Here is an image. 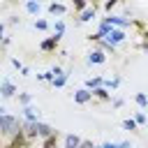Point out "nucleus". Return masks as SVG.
<instances>
[{
	"label": "nucleus",
	"mask_w": 148,
	"mask_h": 148,
	"mask_svg": "<svg viewBox=\"0 0 148 148\" xmlns=\"http://www.w3.org/2000/svg\"><path fill=\"white\" fill-rule=\"evenodd\" d=\"M21 132V120L16 118V116H9V113H5V116H0V134L2 136H16Z\"/></svg>",
	"instance_id": "nucleus-1"
},
{
	"label": "nucleus",
	"mask_w": 148,
	"mask_h": 148,
	"mask_svg": "<svg viewBox=\"0 0 148 148\" xmlns=\"http://www.w3.org/2000/svg\"><path fill=\"white\" fill-rule=\"evenodd\" d=\"M35 132H37V139H49V136H53V134H58V130H53L49 123H35Z\"/></svg>",
	"instance_id": "nucleus-2"
},
{
	"label": "nucleus",
	"mask_w": 148,
	"mask_h": 148,
	"mask_svg": "<svg viewBox=\"0 0 148 148\" xmlns=\"http://www.w3.org/2000/svg\"><path fill=\"white\" fill-rule=\"evenodd\" d=\"M102 21H104L106 25H111V28H120V30H123V28H127V25H132V21H130V18L113 16V14H109V16H106V18H102Z\"/></svg>",
	"instance_id": "nucleus-3"
},
{
	"label": "nucleus",
	"mask_w": 148,
	"mask_h": 148,
	"mask_svg": "<svg viewBox=\"0 0 148 148\" xmlns=\"http://www.w3.org/2000/svg\"><path fill=\"white\" fill-rule=\"evenodd\" d=\"M0 95H2L5 99H9V97L16 95V86H14L12 79H2V81H0Z\"/></svg>",
	"instance_id": "nucleus-4"
},
{
	"label": "nucleus",
	"mask_w": 148,
	"mask_h": 148,
	"mask_svg": "<svg viewBox=\"0 0 148 148\" xmlns=\"http://www.w3.org/2000/svg\"><path fill=\"white\" fill-rule=\"evenodd\" d=\"M106 62V53L102 49H95L88 53V65H104Z\"/></svg>",
	"instance_id": "nucleus-5"
},
{
	"label": "nucleus",
	"mask_w": 148,
	"mask_h": 148,
	"mask_svg": "<svg viewBox=\"0 0 148 148\" xmlns=\"http://www.w3.org/2000/svg\"><path fill=\"white\" fill-rule=\"evenodd\" d=\"M90 99H92V92H90V90H86V88L74 90V102H76V104H88Z\"/></svg>",
	"instance_id": "nucleus-6"
},
{
	"label": "nucleus",
	"mask_w": 148,
	"mask_h": 148,
	"mask_svg": "<svg viewBox=\"0 0 148 148\" xmlns=\"http://www.w3.org/2000/svg\"><path fill=\"white\" fill-rule=\"evenodd\" d=\"M23 118L28 123H39V109H35L32 104L30 106H23Z\"/></svg>",
	"instance_id": "nucleus-7"
},
{
	"label": "nucleus",
	"mask_w": 148,
	"mask_h": 148,
	"mask_svg": "<svg viewBox=\"0 0 148 148\" xmlns=\"http://www.w3.org/2000/svg\"><path fill=\"white\" fill-rule=\"evenodd\" d=\"M58 42H60L58 37H46V39H44V42L39 44V49H42L44 53H49V51H53V49L58 46Z\"/></svg>",
	"instance_id": "nucleus-8"
},
{
	"label": "nucleus",
	"mask_w": 148,
	"mask_h": 148,
	"mask_svg": "<svg viewBox=\"0 0 148 148\" xmlns=\"http://www.w3.org/2000/svg\"><path fill=\"white\" fill-rule=\"evenodd\" d=\"M102 83H104V76H92V79H86V86H83V88L92 92V90H97Z\"/></svg>",
	"instance_id": "nucleus-9"
},
{
	"label": "nucleus",
	"mask_w": 148,
	"mask_h": 148,
	"mask_svg": "<svg viewBox=\"0 0 148 148\" xmlns=\"http://www.w3.org/2000/svg\"><path fill=\"white\" fill-rule=\"evenodd\" d=\"M83 141H81V136H76V134H67L65 136V148H79Z\"/></svg>",
	"instance_id": "nucleus-10"
},
{
	"label": "nucleus",
	"mask_w": 148,
	"mask_h": 148,
	"mask_svg": "<svg viewBox=\"0 0 148 148\" xmlns=\"http://www.w3.org/2000/svg\"><path fill=\"white\" fill-rule=\"evenodd\" d=\"M46 9H49V14H56V16H62V14L67 12V7H65V5H60V2H51Z\"/></svg>",
	"instance_id": "nucleus-11"
},
{
	"label": "nucleus",
	"mask_w": 148,
	"mask_h": 148,
	"mask_svg": "<svg viewBox=\"0 0 148 148\" xmlns=\"http://www.w3.org/2000/svg\"><path fill=\"white\" fill-rule=\"evenodd\" d=\"M92 18H95V7H88L86 12H81V14H79V18H76V21H79V23H88V21H92Z\"/></svg>",
	"instance_id": "nucleus-12"
},
{
	"label": "nucleus",
	"mask_w": 148,
	"mask_h": 148,
	"mask_svg": "<svg viewBox=\"0 0 148 148\" xmlns=\"http://www.w3.org/2000/svg\"><path fill=\"white\" fill-rule=\"evenodd\" d=\"M62 35H65V21H62V18H58V21L53 23V37L62 39Z\"/></svg>",
	"instance_id": "nucleus-13"
},
{
	"label": "nucleus",
	"mask_w": 148,
	"mask_h": 148,
	"mask_svg": "<svg viewBox=\"0 0 148 148\" xmlns=\"http://www.w3.org/2000/svg\"><path fill=\"white\" fill-rule=\"evenodd\" d=\"M134 102H136V106L143 111V109H148V95L146 92H136L134 95Z\"/></svg>",
	"instance_id": "nucleus-14"
},
{
	"label": "nucleus",
	"mask_w": 148,
	"mask_h": 148,
	"mask_svg": "<svg viewBox=\"0 0 148 148\" xmlns=\"http://www.w3.org/2000/svg\"><path fill=\"white\" fill-rule=\"evenodd\" d=\"M42 9H44V5H42V2H32V0H30V2H25V12H30V14H35V16H37Z\"/></svg>",
	"instance_id": "nucleus-15"
},
{
	"label": "nucleus",
	"mask_w": 148,
	"mask_h": 148,
	"mask_svg": "<svg viewBox=\"0 0 148 148\" xmlns=\"http://www.w3.org/2000/svg\"><path fill=\"white\" fill-rule=\"evenodd\" d=\"M120 81H123L120 76H113V79H104V83H102V86H104L106 90H116V88L120 86Z\"/></svg>",
	"instance_id": "nucleus-16"
},
{
	"label": "nucleus",
	"mask_w": 148,
	"mask_h": 148,
	"mask_svg": "<svg viewBox=\"0 0 148 148\" xmlns=\"http://www.w3.org/2000/svg\"><path fill=\"white\" fill-rule=\"evenodd\" d=\"M99 148H132V143H130V141H118V143H116V141H106V143H102Z\"/></svg>",
	"instance_id": "nucleus-17"
},
{
	"label": "nucleus",
	"mask_w": 148,
	"mask_h": 148,
	"mask_svg": "<svg viewBox=\"0 0 148 148\" xmlns=\"http://www.w3.org/2000/svg\"><path fill=\"white\" fill-rule=\"evenodd\" d=\"M92 97H97V99H111V92L104 86H99L97 90H92Z\"/></svg>",
	"instance_id": "nucleus-18"
},
{
	"label": "nucleus",
	"mask_w": 148,
	"mask_h": 148,
	"mask_svg": "<svg viewBox=\"0 0 148 148\" xmlns=\"http://www.w3.org/2000/svg\"><path fill=\"white\" fill-rule=\"evenodd\" d=\"M134 123H136L139 127H143V125H148V116H146L143 111H136V113H134Z\"/></svg>",
	"instance_id": "nucleus-19"
},
{
	"label": "nucleus",
	"mask_w": 148,
	"mask_h": 148,
	"mask_svg": "<svg viewBox=\"0 0 148 148\" xmlns=\"http://www.w3.org/2000/svg\"><path fill=\"white\" fill-rule=\"evenodd\" d=\"M67 76H69V74L65 72L62 76H58V79H53V81H51V86H53V88H62V86L67 83Z\"/></svg>",
	"instance_id": "nucleus-20"
},
{
	"label": "nucleus",
	"mask_w": 148,
	"mask_h": 148,
	"mask_svg": "<svg viewBox=\"0 0 148 148\" xmlns=\"http://www.w3.org/2000/svg\"><path fill=\"white\" fill-rule=\"evenodd\" d=\"M30 102H32V95L30 92H21L18 95V104L21 106H30Z\"/></svg>",
	"instance_id": "nucleus-21"
},
{
	"label": "nucleus",
	"mask_w": 148,
	"mask_h": 148,
	"mask_svg": "<svg viewBox=\"0 0 148 148\" xmlns=\"http://www.w3.org/2000/svg\"><path fill=\"white\" fill-rule=\"evenodd\" d=\"M136 123H134V118H125L123 120V130H130V132H136Z\"/></svg>",
	"instance_id": "nucleus-22"
},
{
	"label": "nucleus",
	"mask_w": 148,
	"mask_h": 148,
	"mask_svg": "<svg viewBox=\"0 0 148 148\" xmlns=\"http://www.w3.org/2000/svg\"><path fill=\"white\" fill-rule=\"evenodd\" d=\"M35 28H37V30H49V21H44V18H35Z\"/></svg>",
	"instance_id": "nucleus-23"
},
{
	"label": "nucleus",
	"mask_w": 148,
	"mask_h": 148,
	"mask_svg": "<svg viewBox=\"0 0 148 148\" xmlns=\"http://www.w3.org/2000/svg\"><path fill=\"white\" fill-rule=\"evenodd\" d=\"M88 7H90V5H88V2H83V0H76V2H74V9H76V12H86Z\"/></svg>",
	"instance_id": "nucleus-24"
},
{
	"label": "nucleus",
	"mask_w": 148,
	"mask_h": 148,
	"mask_svg": "<svg viewBox=\"0 0 148 148\" xmlns=\"http://www.w3.org/2000/svg\"><path fill=\"white\" fill-rule=\"evenodd\" d=\"M56 139H58V134H53V136L44 139V148H53V146H56Z\"/></svg>",
	"instance_id": "nucleus-25"
},
{
	"label": "nucleus",
	"mask_w": 148,
	"mask_h": 148,
	"mask_svg": "<svg viewBox=\"0 0 148 148\" xmlns=\"http://www.w3.org/2000/svg\"><path fill=\"white\" fill-rule=\"evenodd\" d=\"M123 104H125V99H123V97H113V109H120Z\"/></svg>",
	"instance_id": "nucleus-26"
},
{
	"label": "nucleus",
	"mask_w": 148,
	"mask_h": 148,
	"mask_svg": "<svg viewBox=\"0 0 148 148\" xmlns=\"http://www.w3.org/2000/svg\"><path fill=\"white\" fill-rule=\"evenodd\" d=\"M12 65H14V67H16V69H18V72H21V69H23V65H21V60H18V58H12Z\"/></svg>",
	"instance_id": "nucleus-27"
},
{
	"label": "nucleus",
	"mask_w": 148,
	"mask_h": 148,
	"mask_svg": "<svg viewBox=\"0 0 148 148\" xmlns=\"http://www.w3.org/2000/svg\"><path fill=\"white\" fill-rule=\"evenodd\" d=\"M113 7H116V0H111V2H106V5H104V9H106V12H111Z\"/></svg>",
	"instance_id": "nucleus-28"
},
{
	"label": "nucleus",
	"mask_w": 148,
	"mask_h": 148,
	"mask_svg": "<svg viewBox=\"0 0 148 148\" xmlns=\"http://www.w3.org/2000/svg\"><path fill=\"white\" fill-rule=\"evenodd\" d=\"M5 42V23H0V44Z\"/></svg>",
	"instance_id": "nucleus-29"
},
{
	"label": "nucleus",
	"mask_w": 148,
	"mask_h": 148,
	"mask_svg": "<svg viewBox=\"0 0 148 148\" xmlns=\"http://www.w3.org/2000/svg\"><path fill=\"white\" fill-rule=\"evenodd\" d=\"M79 148H97V146H92V141H83Z\"/></svg>",
	"instance_id": "nucleus-30"
},
{
	"label": "nucleus",
	"mask_w": 148,
	"mask_h": 148,
	"mask_svg": "<svg viewBox=\"0 0 148 148\" xmlns=\"http://www.w3.org/2000/svg\"><path fill=\"white\" fill-rule=\"evenodd\" d=\"M21 76H30V67H23L21 69Z\"/></svg>",
	"instance_id": "nucleus-31"
},
{
	"label": "nucleus",
	"mask_w": 148,
	"mask_h": 148,
	"mask_svg": "<svg viewBox=\"0 0 148 148\" xmlns=\"http://www.w3.org/2000/svg\"><path fill=\"white\" fill-rule=\"evenodd\" d=\"M5 113H7V109H5V106H0V116H5Z\"/></svg>",
	"instance_id": "nucleus-32"
},
{
	"label": "nucleus",
	"mask_w": 148,
	"mask_h": 148,
	"mask_svg": "<svg viewBox=\"0 0 148 148\" xmlns=\"http://www.w3.org/2000/svg\"><path fill=\"white\" fill-rule=\"evenodd\" d=\"M143 49H146V53H148V42H146V44H143Z\"/></svg>",
	"instance_id": "nucleus-33"
}]
</instances>
